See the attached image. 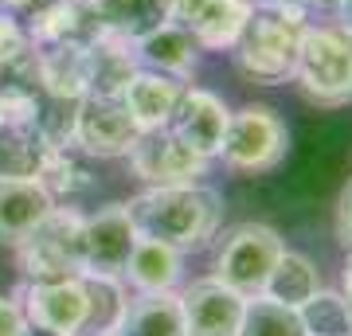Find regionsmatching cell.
I'll list each match as a JSON object with an SVG mask.
<instances>
[{
  "mask_svg": "<svg viewBox=\"0 0 352 336\" xmlns=\"http://www.w3.org/2000/svg\"><path fill=\"white\" fill-rule=\"evenodd\" d=\"M129 219L138 227V235L161 238L180 254L204 250L219 235L223 223V196L212 184H164L145 188L126 203Z\"/></svg>",
  "mask_w": 352,
  "mask_h": 336,
  "instance_id": "6da1fadb",
  "label": "cell"
},
{
  "mask_svg": "<svg viewBox=\"0 0 352 336\" xmlns=\"http://www.w3.org/2000/svg\"><path fill=\"white\" fill-rule=\"evenodd\" d=\"M309 8H289V4H254L243 36L235 39V71L258 87H286L294 82L298 47L305 32Z\"/></svg>",
  "mask_w": 352,
  "mask_h": 336,
  "instance_id": "7a4b0ae2",
  "label": "cell"
},
{
  "mask_svg": "<svg viewBox=\"0 0 352 336\" xmlns=\"http://www.w3.org/2000/svg\"><path fill=\"white\" fill-rule=\"evenodd\" d=\"M294 82L321 110L352 106V32L344 24H305Z\"/></svg>",
  "mask_w": 352,
  "mask_h": 336,
  "instance_id": "3957f363",
  "label": "cell"
},
{
  "mask_svg": "<svg viewBox=\"0 0 352 336\" xmlns=\"http://www.w3.org/2000/svg\"><path fill=\"white\" fill-rule=\"evenodd\" d=\"M12 250L24 282L82 274V215L75 208H51Z\"/></svg>",
  "mask_w": 352,
  "mask_h": 336,
  "instance_id": "277c9868",
  "label": "cell"
},
{
  "mask_svg": "<svg viewBox=\"0 0 352 336\" xmlns=\"http://www.w3.org/2000/svg\"><path fill=\"white\" fill-rule=\"evenodd\" d=\"M286 153H289V125L282 122L278 110H270L263 102L231 110L223 149H219L227 168H235V172H270V168L286 161Z\"/></svg>",
  "mask_w": 352,
  "mask_h": 336,
  "instance_id": "5b68a950",
  "label": "cell"
},
{
  "mask_svg": "<svg viewBox=\"0 0 352 336\" xmlns=\"http://www.w3.org/2000/svg\"><path fill=\"white\" fill-rule=\"evenodd\" d=\"M286 250L282 235L266 223H239L231 227L215 247V274L223 286L239 289L243 298H258L266 286V274L274 270L278 254Z\"/></svg>",
  "mask_w": 352,
  "mask_h": 336,
  "instance_id": "8992f818",
  "label": "cell"
},
{
  "mask_svg": "<svg viewBox=\"0 0 352 336\" xmlns=\"http://www.w3.org/2000/svg\"><path fill=\"white\" fill-rule=\"evenodd\" d=\"M129 172L145 180L149 188H164V184H200L208 176V164L200 153H192L184 141L176 137L173 129H145L138 133V141L126 153Z\"/></svg>",
  "mask_w": 352,
  "mask_h": 336,
  "instance_id": "52a82bcc",
  "label": "cell"
},
{
  "mask_svg": "<svg viewBox=\"0 0 352 336\" xmlns=\"http://www.w3.org/2000/svg\"><path fill=\"white\" fill-rule=\"evenodd\" d=\"M16 298H20V309H24L32 328L51 336H82V321H87L82 274L51 278V282H24Z\"/></svg>",
  "mask_w": 352,
  "mask_h": 336,
  "instance_id": "ba28073f",
  "label": "cell"
},
{
  "mask_svg": "<svg viewBox=\"0 0 352 336\" xmlns=\"http://www.w3.org/2000/svg\"><path fill=\"white\" fill-rule=\"evenodd\" d=\"M138 125L122 106V98H82L75 110V129H71V145L87 157L113 161L126 157L129 145L138 141Z\"/></svg>",
  "mask_w": 352,
  "mask_h": 336,
  "instance_id": "9c48e42d",
  "label": "cell"
},
{
  "mask_svg": "<svg viewBox=\"0 0 352 336\" xmlns=\"http://www.w3.org/2000/svg\"><path fill=\"white\" fill-rule=\"evenodd\" d=\"M133 243L138 227L126 203H106L94 215H82V274H122Z\"/></svg>",
  "mask_w": 352,
  "mask_h": 336,
  "instance_id": "30bf717a",
  "label": "cell"
},
{
  "mask_svg": "<svg viewBox=\"0 0 352 336\" xmlns=\"http://www.w3.org/2000/svg\"><path fill=\"white\" fill-rule=\"evenodd\" d=\"M251 8L254 0H168V20L184 27L200 47L231 51Z\"/></svg>",
  "mask_w": 352,
  "mask_h": 336,
  "instance_id": "8fae6325",
  "label": "cell"
},
{
  "mask_svg": "<svg viewBox=\"0 0 352 336\" xmlns=\"http://www.w3.org/2000/svg\"><path fill=\"white\" fill-rule=\"evenodd\" d=\"M184 324L188 336H239L247 298L239 289L223 286L219 278H196L188 289H180Z\"/></svg>",
  "mask_w": 352,
  "mask_h": 336,
  "instance_id": "7c38bea8",
  "label": "cell"
},
{
  "mask_svg": "<svg viewBox=\"0 0 352 336\" xmlns=\"http://www.w3.org/2000/svg\"><path fill=\"white\" fill-rule=\"evenodd\" d=\"M110 36L94 0H59L32 16L28 39L32 47H94Z\"/></svg>",
  "mask_w": 352,
  "mask_h": 336,
  "instance_id": "4fadbf2b",
  "label": "cell"
},
{
  "mask_svg": "<svg viewBox=\"0 0 352 336\" xmlns=\"http://www.w3.org/2000/svg\"><path fill=\"white\" fill-rule=\"evenodd\" d=\"M227 122H231V110H227V102L219 94H212V90H204V87H184V98L176 106L168 129L192 153H200L204 161H215L219 149H223Z\"/></svg>",
  "mask_w": 352,
  "mask_h": 336,
  "instance_id": "5bb4252c",
  "label": "cell"
},
{
  "mask_svg": "<svg viewBox=\"0 0 352 336\" xmlns=\"http://www.w3.org/2000/svg\"><path fill=\"white\" fill-rule=\"evenodd\" d=\"M180 98H184V82L173 75H161V71H149V67H138L133 78L126 82V90H122V106L129 110V117L141 133L164 129L173 122Z\"/></svg>",
  "mask_w": 352,
  "mask_h": 336,
  "instance_id": "9a60e30c",
  "label": "cell"
},
{
  "mask_svg": "<svg viewBox=\"0 0 352 336\" xmlns=\"http://www.w3.org/2000/svg\"><path fill=\"white\" fill-rule=\"evenodd\" d=\"M90 47H36L32 75L43 98L82 102L90 94Z\"/></svg>",
  "mask_w": 352,
  "mask_h": 336,
  "instance_id": "2e32d148",
  "label": "cell"
},
{
  "mask_svg": "<svg viewBox=\"0 0 352 336\" xmlns=\"http://www.w3.org/2000/svg\"><path fill=\"white\" fill-rule=\"evenodd\" d=\"M180 270H184V254L161 238H145L138 235L129 262L122 270V282L138 293H164V289L180 286Z\"/></svg>",
  "mask_w": 352,
  "mask_h": 336,
  "instance_id": "e0dca14e",
  "label": "cell"
},
{
  "mask_svg": "<svg viewBox=\"0 0 352 336\" xmlns=\"http://www.w3.org/2000/svg\"><path fill=\"white\" fill-rule=\"evenodd\" d=\"M55 208L39 180H0V247H16Z\"/></svg>",
  "mask_w": 352,
  "mask_h": 336,
  "instance_id": "ac0fdd59",
  "label": "cell"
},
{
  "mask_svg": "<svg viewBox=\"0 0 352 336\" xmlns=\"http://www.w3.org/2000/svg\"><path fill=\"white\" fill-rule=\"evenodd\" d=\"M118 336H188L184 305L176 289L164 293H133L122 313Z\"/></svg>",
  "mask_w": 352,
  "mask_h": 336,
  "instance_id": "d6986e66",
  "label": "cell"
},
{
  "mask_svg": "<svg viewBox=\"0 0 352 336\" xmlns=\"http://www.w3.org/2000/svg\"><path fill=\"white\" fill-rule=\"evenodd\" d=\"M133 55H138L141 67L149 71H161V75L184 78L188 71H196V59H200V43L184 32L180 24H161L157 32H149L145 39L133 43Z\"/></svg>",
  "mask_w": 352,
  "mask_h": 336,
  "instance_id": "ffe728a7",
  "label": "cell"
},
{
  "mask_svg": "<svg viewBox=\"0 0 352 336\" xmlns=\"http://www.w3.org/2000/svg\"><path fill=\"white\" fill-rule=\"evenodd\" d=\"M51 141L36 122L0 125V180H36Z\"/></svg>",
  "mask_w": 352,
  "mask_h": 336,
  "instance_id": "44dd1931",
  "label": "cell"
},
{
  "mask_svg": "<svg viewBox=\"0 0 352 336\" xmlns=\"http://www.w3.org/2000/svg\"><path fill=\"white\" fill-rule=\"evenodd\" d=\"M317 289H321V270L314 266V258L302 254V250H282L274 270L266 274L263 298L278 301V305H289V309H302Z\"/></svg>",
  "mask_w": 352,
  "mask_h": 336,
  "instance_id": "7402d4cb",
  "label": "cell"
},
{
  "mask_svg": "<svg viewBox=\"0 0 352 336\" xmlns=\"http://www.w3.org/2000/svg\"><path fill=\"white\" fill-rule=\"evenodd\" d=\"M87 55H90V94L87 98H122L126 82L133 78V71H138L133 43L106 36L102 43H94Z\"/></svg>",
  "mask_w": 352,
  "mask_h": 336,
  "instance_id": "603a6c76",
  "label": "cell"
},
{
  "mask_svg": "<svg viewBox=\"0 0 352 336\" xmlns=\"http://www.w3.org/2000/svg\"><path fill=\"white\" fill-rule=\"evenodd\" d=\"M102 24L113 39L138 43L161 24H168V0H94Z\"/></svg>",
  "mask_w": 352,
  "mask_h": 336,
  "instance_id": "cb8c5ba5",
  "label": "cell"
},
{
  "mask_svg": "<svg viewBox=\"0 0 352 336\" xmlns=\"http://www.w3.org/2000/svg\"><path fill=\"white\" fill-rule=\"evenodd\" d=\"M82 289H87V321H82V336H102L118 333L122 313L129 305V289L122 274H82Z\"/></svg>",
  "mask_w": 352,
  "mask_h": 336,
  "instance_id": "d4e9b609",
  "label": "cell"
},
{
  "mask_svg": "<svg viewBox=\"0 0 352 336\" xmlns=\"http://www.w3.org/2000/svg\"><path fill=\"white\" fill-rule=\"evenodd\" d=\"M36 180L51 192V199H75L94 184L87 153H78L75 145H51Z\"/></svg>",
  "mask_w": 352,
  "mask_h": 336,
  "instance_id": "484cf974",
  "label": "cell"
},
{
  "mask_svg": "<svg viewBox=\"0 0 352 336\" xmlns=\"http://www.w3.org/2000/svg\"><path fill=\"white\" fill-rule=\"evenodd\" d=\"M239 336H309L302 324V313L278 305L270 298H247V313H243Z\"/></svg>",
  "mask_w": 352,
  "mask_h": 336,
  "instance_id": "4316f807",
  "label": "cell"
},
{
  "mask_svg": "<svg viewBox=\"0 0 352 336\" xmlns=\"http://www.w3.org/2000/svg\"><path fill=\"white\" fill-rule=\"evenodd\" d=\"M298 313H302V324L309 336H352V309L344 293H337V289L321 286Z\"/></svg>",
  "mask_w": 352,
  "mask_h": 336,
  "instance_id": "83f0119b",
  "label": "cell"
},
{
  "mask_svg": "<svg viewBox=\"0 0 352 336\" xmlns=\"http://www.w3.org/2000/svg\"><path fill=\"white\" fill-rule=\"evenodd\" d=\"M32 59H36V47H32L28 32L8 12H0V82L28 78L32 75Z\"/></svg>",
  "mask_w": 352,
  "mask_h": 336,
  "instance_id": "f1b7e54d",
  "label": "cell"
},
{
  "mask_svg": "<svg viewBox=\"0 0 352 336\" xmlns=\"http://www.w3.org/2000/svg\"><path fill=\"white\" fill-rule=\"evenodd\" d=\"M0 336H28V317L20 298H0Z\"/></svg>",
  "mask_w": 352,
  "mask_h": 336,
  "instance_id": "f546056e",
  "label": "cell"
},
{
  "mask_svg": "<svg viewBox=\"0 0 352 336\" xmlns=\"http://www.w3.org/2000/svg\"><path fill=\"white\" fill-rule=\"evenodd\" d=\"M337 243L344 250H352V180L344 184V192L337 199Z\"/></svg>",
  "mask_w": 352,
  "mask_h": 336,
  "instance_id": "4dcf8cb0",
  "label": "cell"
},
{
  "mask_svg": "<svg viewBox=\"0 0 352 336\" xmlns=\"http://www.w3.org/2000/svg\"><path fill=\"white\" fill-rule=\"evenodd\" d=\"M59 4V0H0V12L8 16H39L43 8Z\"/></svg>",
  "mask_w": 352,
  "mask_h": 336,
  "instance_id": "1f68e13d",
  "label": "cell"
},
{
  "mask_svg": "<svg viewBox=\"0 0 352 336\" xmlns=\"http://www.w3.org/2000/svg\"><path fill=\"white\" fill-rule=\"evenodd\" d=\"M340 293H344V301H349V309H352V250L344 254V266H340Z\"/></svg>",
  "mask_w": 352,
  "mask_h": 336,
  "instance_id": "d6a6232c",
  "label": "cell"
},
{
  "mask_svg": "<svg viewBox=\"0 0 352 336\" xmlns=\"http://www.w3.org/2000/svg\"><path fill=\"white\" fill-rule=\"evenodd\" d=\"M344 0H309V8H325V12H337Z\"/></svg>",
  "mask_w": 352,
  "mask_h": 336,
  "instance_id": "836d02e7",
  "label": "cell"
},
{
  "mask_svg": "<svg viewBox=\"0 0 352 336\" xmlns=\"http://www.w3.org/2000/svg\"><path fill=\"white\" fill-rule=\"evenodd\" d=\"M337 12H340V24H344V27L352 32V0H344V4H340Z\"/></svg>",
  "mask_w": 352,
  "mask_h": 336,
  "instance_id": "e575fe53",
  "label": "cell"
},
{
  "mask_svg": "<svg viewBox=\"0 0 352 336\" xmlns=\"http://www.w3.org/2000/svg\"><path fill=\"white\" fill-rule=\"evenodd\" d=\"M254 4H289V8H309V0H254Z\"/></svg>",
  "mask_w": 352,
  "mask_h": 336,
  "instance_id": "d590c367",
  "label": "cell"
},
{
  "mask_svg": "<svg viewBox=\"0 0 352 336\" xmlns=\"http://www.w3.org/2000/svg\"><path fill=\"white\" fill-rule=\"evenodd\" d=\"M102 336H118V333H102Z\"/></svg>",
  "mask_w": 352,
  "mask_h": 336,
  "instance_id": "8d00e7d4",
  "label": "cell"
}]
</instances>
